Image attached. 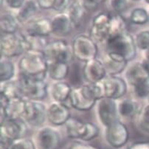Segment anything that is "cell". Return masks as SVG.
I'll return each instance as SVG.
<instances>
[{
    "label": "cell",
    "instance_id": "cell-38",
    "mask_svg": "<svg viewBox=\"0 0 149 149\" xmlns=\"http://www.w3.org/2000/svg\"><path fill=\"white\" fill-rule=\"evenodd\" d=\"M109 5L115 13L124 11L128 5V0H109Z\"/></svg>",
    "mask_w": 149,
    "mask_h": 149
},
{
    "label": "cell",
    "instance_id": "cell-4",
    "mask_svg": "<svg viewBox=\"0 0 149 149\" xmlns=\"http://www.w3.org/2000/svg\"><path fill=\"white\" fill-rule=\"evenodd\" d=\"M1 54L5 58H11L31 50V45L26 35L2 33L0 41Z\"/></svg>",
    "mask_w": 149,
    "mask_h": 149
},
{
    "label": "cell",
    "instance_id": "cell-42",
    "mask_svg": "<svg viewBox=\"0 0 149 149\" xmlns=\"http://www.w3.org/2000/svg\"><path fill=\"white\" fill-rule=\"evenodd\" d=\"M129 149H149V141L137 142L132 144Z\"/></svg>",
    "mask_w": 149,
    "mask_h": 149
},
{
    "label": "cell",
    "instance_id": "cell-17",
    "mask_svg": "<svg viewBox=\"0 0 149 149\" xmlns=\"http://www.w3.org/2000/svg\"><path fill=\"white\" fill-rule=\"evenodd\" d=\"M83 74L88 84L100 82L107 76L103 61L97 58L85 63Z\"/></svg>",
    "mask_w": 149,
    "mask_h": 149
},
{
    "label": "cell",
    "instance_id": "cell-36",
    "mask_svg": "<svg viewBox=\"0 0 149 149\" xmlns=\"http://www.w3.org/2000/svg\"><path fill=\"white\" fill-rule=\"evenodd\" d=\"M134 93L138 98L144 99L149 97V78L133 87Z\"/></svg>",
    "mask_w": 149,
    "mask_h": 149
},
{
    "label": "cell",
    "instance_id": "cell-11",
    "mask_svg": "<svg viewBox=\"0 0 149 149\" xmlns=\"http://www.w3.org/2000/svg\"><path fill=\"white\" fill-rule=\"evenodd\" d=\"M106 140L111 147L121 148L125 146L129 139V132L126 125L118 120L106 127Z\"/></svg>",
    "mask_w": 149,
    "mask_h": 149
},
{
    "label": "cell",
    "instance_id": "cell-30",
    "mask_svg": "<svg viewBox=\"0 0 149 149\" xmlns=\"http://www.w3.org/2000/svg\"><path fill=\"white\" fill-rule=\"evenodd\" d=\"M126 31V22L125 19L119 13H111L109 38Z\"/></svg>",
    "mask_w": 149,
    "mask_h": 149
},
{
    "label": "cell",
    "instance_id": "cell-9",
    "mask_svg": "<svg viewBox=\"0 0 149 149\" xmlns=\"http://www.w3.org/2000/svg\"><path fill=\"white\" fill-rule=\"evenodd\" d=\"M111 13L101 12L94 17L90 29V36L96 43L106 44L109 37Z\"/></svg>",
    "mask_w": 149,
    "mask_h": 149
},
{
    "label": "cell",
    "instance_id": "cell-3",
    "mask_svg": "<svg viewBox=\"0 0 149 149\" xmlns=\"http://www.w3.org/2000/svg\"><path fill=\"white\" fill-rule=\"evenodd\" d=\"M106 52H110L123 58L127 62L132 61L136 56L135 38L128 32L111 37L106 42Z\"/></svg>",
    "mask_w": 149,
    "mask_h": 149
},
{
    "label": "cell",
    "instance_id": "cell-41",
    "mask_svg": "<svg viewBox=\"0 0 149 149\" xmlns=\"http://www.w3.org/2000/svg\"><path fill=\"white\" fill-rule=\"evenodd\" d=\"M56 0H36V3L40 8L43 10L52 9Z\"/></svg>",
    "mask_w": 149,
    "mask_h": 149
},
{
    "label": "cell",
    "instance_id": "cell-43",
    "mask_svg": "<svg viewBox=\"0 0 149 149\" xmlns=\"http://www.w3.org/2000/svg\"><path fill=\"white\" fill-rule=\"evenodd\" d=\"M70 149H99L96 147L90 146V145L84 144V143H74L71 146Z\"/></svg>",
    "mask_w": 149,
    "mask_h": 149
},
{
    "label": "cell",
    "instance_id": "cell-23",
    "mask_svg": "<svg viewBox=\"0 0 149 149\" xmlns=\"http://www.w3.org/2000/svg\"><path fill=\"white\" fill-rule=\"evenodd\" d=\"M72 89L70 84L64 81H56L51 87V95L54 101L63 103L70 99Z\"/></svg>",
    "mask_w": 149,
    "mask_h": 149
},
{
    "label": "cell",
    "instance_id": "cell-46",
    "mask_svg": "<svg viewBox=\"0 0 149 149\" xmlns=\"http://www.w3.org/2000/svg\"><path fill=\"white\" fill-rule=\"evenodd\" d=\"M89 1H91V2H93V3H95V4H96V5H97V4L102 3V2H105L106 0H89Z\"/></svg>",
    "mask_w": 149,
    "mask_h": 149
},
{
    "label": "cell",
    "instance_id": "cell-7",
    "mask_svg": "<svg viewBox=\"0 0 149 149\" xmlns=\"http://www.w3.org/2000/svg\"><path fill=\"white\" fill-rule=\"evenodd\" d=\"M27 130V123L22 118L16 120L6 118L1 121L0 140L12 143L14 140L24 137Z\"/></svg>",
    "mask_w": 149,
    "mask_h": 149
},
{
    "label": "cell",
    "instance_id": "cell-50",
    "mask_svg": "<svg viewBox=\"0 0 149 149\" xmlns=\"http://www.w3.org/2000/svg\"><path fill=\"white\" fill-rule=\"evenodd\" d=\"M148 14H149V12H148Z\"/></svg>",
    "mask_w": 149,
    "mask_h": 149
},
{
    "label": "cell",
    "instance_id": "cell-16",
    "mask_svg": "<svg viewBox=\"0 0 149 149\" xmlns=\"http://www.w3.org/2000/svg\"><path fill=\"white\" fill-rule=\"evenodd\" d=\"M69 108L63 103L54 101L47 107V119L55 126L65 125L68 120L71 118Z\"/></svg>",
    "mask_w": 149,
    "mask_h": 149
},
{
    "label": "cell",
    "instance_id": "cell-29",
    "mask_svg": "<svg viewBox=\"0 0 149 149\" xmlns=\"http://www.w3.org/2000/svg\"><path fill=\"white\" fill-rule=\"evenodd\" d=\"M119 116L123 118H131L138 113L137 103L132 99H124L118 103Z\"/></svg>",
    "mask_w": 149,
    "mask_h": 149
},
{
    "label": "cell",
    "instance_id": "cell-15",
    "mask_svg": "<svg viewBox=\"0 0 149 149\" xmlns=\"http://www.w3.org/2000/svg\"><path fill=\"white\" fill-rule=\"evenodd\" d=\"M105 97L118 100L123 97L127 92L126 81L118 75L106 76L103 81Z\"/></svg>",
    "mask_w": 149,
    "mask_h": 149
},
{
    "label": "cell",
    "instance_id": "cell-19",
    "mask_svg": "<svg viewBox=\"0 0 149 149\" xmlns=\"http://www.w3.org/2000/svg\"><path fill=\"white\" fill-rule=\"evenodd\" d=\"M24 31L26 36L46 38L52 33L51 20L47 18L31 19L24 25Z\"/></svg>",
    "mask_w": 149,
    "mask_h": 149
},
{
    "label": "cell",
    "instance_id": "cell-22",
    "mask_svg": "<svg viewBox=\"0 0 149 149\" xmlns=\"http://www.w3.org/2000/svg\"><path fill=\"white\" fill-rule=\"evenodd\" d=\"M64 125L68 137L71 139L83 140L86 132V122H84L78 118L71 117Z\"/></svg>",
    "mask_w": 149,
    "mask_h": 149
},
{
    "label": "cell",
    "instance_id": "cell-12",
    "mask_svg": "<svg viewBox=\"0 0 149 149\" xmlns=\"http://www.w3.org/2000/svg\"><path fill=\"white\" fill-rule=\"evenodd\" d=\"M97 114L100 123L108 127L119 120L118 103L115 100L103 97L97 101Z\"/></svg>",
    "mask_w": 149,
    "mask_h": 149
},
{
    "label": "cell",
    "instance_id": "cell-20",
    "mask_svg": "<svg viewBox=\"0 0 149 149\" xmlns=\"http://www.w3.org/2000/svg\"><path fill=\"white\" fill-rule=\"evenodd\" d=\"M106 69L107 76H114L125 70L128 62L118 55L106 52L102 60Z\"/></svg>",
    "mask_w": 149,
    "mask_h": 149
},
{
    "label": "cell",
    "instance_id": "cell-35",
    "mask_svg": "<svg viewBox=\"0 0 149 149\" xmlns=\"http://www.w3.org/2000/svg\"><path fill=\"white\" fill-rule=\"evenodd\" d=\"M10 149H37L35 143L28 138H20L10 144Z\"/></svg>",
    "mask_w": 149,
    "mask_h": 149
},
{
    "label": "cell",
    "instance_id": "cell-39",
    "mask_svg": "<svg viewBox=\"0 0 149 149\" xmlns=\"http://www.w3.org/2000/svg\"><path fill=\"white\" fill-rule=\"evenodd\" d=\"M71 3V0H56L52 9L59 13H64L65 10H68Z\"/></svg>",
    "mask_w": 149,
    "mask_h": 149
},
{
    "label": "cell",
    "instance_id": "cell-28",
    "mask_svg": "<svg viewBox=\"0 0 149 149\" xmlns=\"http://www.w3.org/2000/svg\"><path fill=\"white\" fill-rule=\"evenodd\" d=\"M38 5L34 0H26L25 3L19 10L16 17L20 23H27L36 13Z\"/></svg>",
    "mask_w": 149,
    "mask_h": 149
},
{
    "label": "cell",
    "instance_id": "cell-18",
    "mask_svg": "<svg viewBox=\"0 0 149 149\" xmlns=\"http://www.w3.org/2000/svg\"><path fill=\"white\" fill-rule=\"evenodd\" d=\"M149 78V64L146 61L135 62L125 72L126 82L132 87Z\"/></svg>",
    "mask_w": 149,
    "mask_h": 149
},
{
    "label": "cell",
    "instance_id": "cell-26",
    "mask_svg": "<svg viewBox=\"0 0 149 149\" xmlns=\"http://www.w3.org/2000/svg\"><path fill=\"white\" fill-rule=\"evenodd\" d=\"M19 24L20 22L18 20L16 16L10 13H4L1 16V21H0V28L2 33H16L19 27Z\"/></svg>",
    "mask_w": 149,
    "mask_h": 149
},
{
    "label": "cell",
    "instance_id": "cell-25",
    "mask_svg": "<svg viewBox=\"0 0 149 149\" xmlns=\"http://www.w3.org/2000/svg\"><path fill=\"white\" fill-rule=\"evenodd\" d=\"M68 63L61 61H56L48 63L49 76L56 81H61L67 78L69 73Z\"/></svg>",
    "mask_w": 149,
    "mask_h": 149
},
{
    "label": "cell",
    "instance_id": "cell-49",
    "mask_svg": "<svg viewBox=\"0 0 149 149\" xmlns=\"http://www.w3.org/2000/svg\"><path fill=\"white\" fill-rule=\"evenodd\" d=\"M132 1H134V2H139V1H141V0H132Z\"/></svg>",
    "mask_w": 149,
    "mask_h": 149
},
{
    "label": "cell",
    "instance_id": "cell-21",
    "mask_svg": "<svg viewBox=\"0 0 149 149\" xmlns=\"http://www.w3.org/2000/svg\"><path fill=\"white\" fill-rule=\"evenodd\" d=\"M52 33L59 37H64L70 35L74 28L68 14L61 13L51 19Z\"/></svg>",
    "mask_w": 149,
    "mask_h": 149
},
{
    "label": "cell",
    "instance_id": "cell-40",
    "mask_svg": "<svg viewBox=\"0 0 149 149\" xmlns=\"http://www.w3.org/2000/svg\"><path fill=\"white\" fill-rule=\"evenodd\" d=\"M26 0H5V3L11 9H20L25 3Z\"/></svg>",
    "mask_w": 149,
    "mask_h": 149
},
{
    "label": "cell",
    "instance_id": "cell-10",
    "mask_svg": "<svg viewBox=\"0 0 149 149\" xmlns=\"http://www.w3.org/2000/svg\"><path fill=\"white\" fill-rule=\"evenodd\" d=\"M61 137L58 131L52 126L41 127L35 136L37 149H58Z\"/></svg>",
    "mask_w": 149,
    "mask_h": 149
},
{
    "label": "cell",
    "instance_id": "cell-24",
    "mask_svg": "<svg viewBox=\"0 0 149 149\" xmlns=\"http://www.w3.org/2000/svg\"><path fill=\"white\" fill-rule=\"evenodd\" d=\"M86 7L82 0H73L68 8V14L74 27L80 25L85 14Z\"/></svg>",
    "mask_w": 149,
    "mask_h": 149
},
{
    "label": "cell",
    "instance_id": "cell-32",
    "mask_svg": "<svg viewBox=\"0 0 149 149\" xmlns=\"http://www.w3.org/2000/svg\"><path fill=\"white\" fill-rule=\"evenodd\" d=\"M130 21L133 24L137 25H143L146 24L149 22L148 12L144 8H135L131 13Z\"/></svg>",
    "mask_w": 149,
    "mask_h": 149
},
{
    "label": "cell",
    "instance_id": "cell-45",
    "mask_svg": "<svg viewBox=\"0 0 149 149\" xmlns=\"http://www.w3.org/2000/svg\"><path fill=\"white\" fill-rule=\"evenodd\" d=\"M145 57H146V62L149 63V49H148L147 50L145 51Z\"/></svg>",
    "mask_w": 149,
    "mask_h": 149
},
{
    "label": "cell",
    "instance_id": "cell-5",
    "mask_svg": "<svg viewBox=\"0 0 149 149\" xmlns=\"http://www.w3.org/2000/svg\"><path fill=\"white\" fill-rule=\"evenodd\" d=\"M73 56L81 61H89L96 58L98 52L97 43L90 36L81 34L74 37L72 44Z\"/></svg>",
    "mask_w": 149,
    "mask_h": 149
},
{
    "label": "cell",
    "instance_id": "cell-47",
    "mask_svg": "<svg viewBox=\"0 0 149 149\" xmlns=\"http://www.w3.org/2000/svg\"><path fill=\"white\" fill-rule=\"evenodd\" d=\"M1 1V5H3L5 3V0H0Z\"/></svg>",
    "mask_w": 149,
    "mask_h": 149
},
{
    "label": "cell",
    "instance_id": "cell-13",
    "mask_svg": "<svg viewBox=\"0 0 149 149\" xmlns=\"http://www.w3.org/2000/svg\"><path fill=\"white\" fill-rule=\"evenodd\" d=\"M47 108L41 101L27 100L22 119L33 127L41 126L47 119Z\"/></svg>",
    "mask_w": 149,
    "mask_h": 149
},
{
    "label": "cell",
    "instance_id": "cell-14",
    "mask_svg": "<svg viewBox=\"0 0 149 149\" xmlns=\"http://www.w3.org/2000/svg\"><path fill=\"white\" fill-rule=\"evenodd\" d=\"M26 103L27 100L17 96L1 104V121L6 118L13 120L22 118L26 109Z\"/></svg>",
    "mask_w": 149,
    "mask_h": 149
},
{
    "label": "cell",
    "instance_id": "cell-34",
    "mask_svg": "<svg viewBox=\"0 0 149 149\" xmlns=\"http://www.w3.org/2000/svg\"><path fill=\"white\" fill-rule=\"evenodd\" d=\"M136 47L140 50L146 51L149 49V30H142L138 33L135 38Z\"/></svg>",
    "mask_w": 149,
    "mask_h": 149
},
{
    "label": "cell",
    "instance_id": "cell-33",
    "mask_svg": "<svg viewBox=\"0 0 149 149\" xmlns=\"http://www.w3.org/2000/svg\"><path fill=\"white\" fill-rule=\"evenodd\" d=\"M138 125L142 131L149 133V103L145 105L138 113Z\"/></svg>",
    "mask_w": 149,
    "mask_h": 149
},
{
    "label": "cell",
    "instance_id": "cell-37",
    "mask_svg": "<svg viewBox=\"0 0 149 149\" xmlns=\"http://www.w3.org/2000/svg\"><path fill=\"white\" fill-rule=\"evenodd\" d=\"M99 134V129L98 127L96 125H95L92 123L86 122V129L85 135L83 138V141L89 142L91 140H94L95 138Z\"/></svg>",
    "mask_w": 149,
    "mask_h": 149
},
{
    "label": "cell",
    "instance_id": "cell-48",
    "mask_svg": "<svg viewBox=\"0 0 149 149\" xmlns=\"http://www.w3.org/2000/svg\"><path fill=\"white\" fill-rule=\"evenodd\" d=\"M145 1H146V3H147V4H148V5H149V0H145Z\"/></svg>",
    "mask_w": 149,
    "mask_h": 149
},
{
    "label": "cell",
    "instance_id": "cell-44",
    "mask_svg": "<svg viewBox=\"0 0 149 149\" xmlns=\"http://www.w3.org/2000/svg\"><path fill=\"white\" fill-rule=\"evenodd\" d=\"M0 144H1L0 145V149H10V144H11V143L1 141Z\"/></svg>",
    "mask_w": 149,
    "mask_h": 149
},
{
    "label": "cell",
    "instance_id": "cell-2",
    "mask_svg": "<svg viewBox=\"0 0 149 149\" xmlns=\"http://www.w3.org/2000/svg\"><path fill=\"white\" fill-rule=\"evenodd\" d=\"M19 75L31 79L45 80L48 62L43 51L31 49L23 55L19 62Z\"/></svg>",
    "mask_w": 149,
    "mask_h": 149
},
{
    "label": "cell",
    "instance_id": "cell-1",
    "mask_svg": "<svg viewBox=\"0 0 149 149\" xmlns=\"http://www.w3.org/2000/svg\"><path fill=\"white\" fill-rule=\"evenodd\" d=\"M104 97L102 82L87 84L72 89L70 101L73 108L78 111H89L99 100Z\"/></svg>",
    "mask_w": 149,
    "mask_h": 149
},
{
    "label": "cell",
    "instance_id": "cell-31",
    "mask_svg": "<svg viewBox=\"0 0 149 149\" xmlns=\"http://www.w3.org/2000/svg\"><path fill=\"white\" fill-rule=\"evenodd\" d=\"M15 74V66L8 58H3L0 65V78L1 83L8 82L13 78Z\"/></svg>",
    "mask_w": 149,
    "mask_h": 149
},
{
    "label": "cell",
    "instance_id": "cell-6",
    "mask_svg": "<svg viewBox=\"0 0 149 149\" xmlns=\"http://www.w3.org/2000/svg\"><path fill=\"white\" fill-rule=\"evenodd\" d=\"M17 82L21 95H24L27 100L41 101L47 95V85L45 80L31 79L19 75Z\"/></svg>",
    "mask_w": 149,
    "mask_h": 149
},
{
    "label": "cell",
    "instance_id": "cell-27",
    "mask_svg": "<svg viewBox=\"0 0 149 149\" xmlns=\"http://www.w3.org/2000/svg\"><path fill=\"white\" fill-rule=\"evenodd\" d=\"M21 96L18 82L8 81L1 83V104H4L10 99Z\"/></svg>",
    "mask_w": 149,
    "mask_h": 149
},
{
    "label": "cell",
    "instance_id": "cell-8",
    "mask_svg": "<svg viewBox=\"0 0 149 149\" xmlns=\"http://www.w3.org/2000/svg\"><path fill=\"white\" fill-rule=\"evenodd\" d=\"M48 63L61 61L68 63L72 58V48L64 40H56L49 43L43 50Z\"/></svg>",
    "mask_w": 149,
    "mask_h": 149
}]
</instances>
